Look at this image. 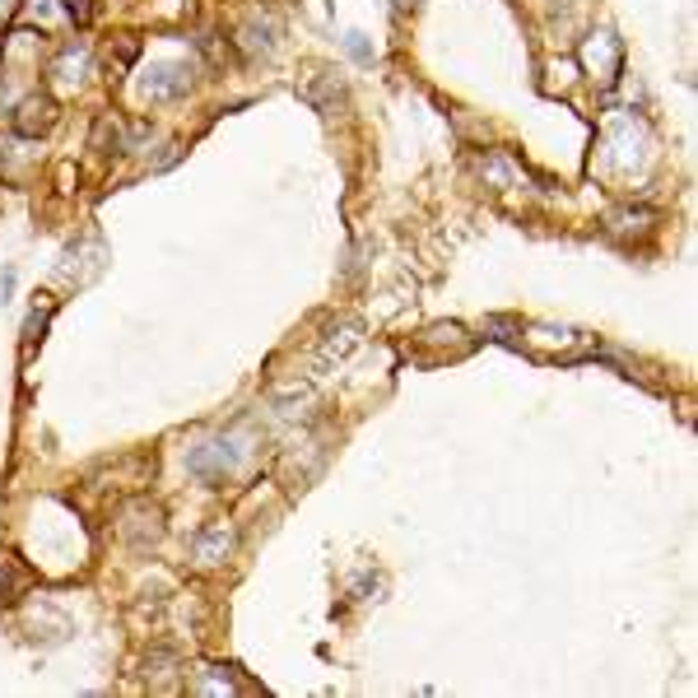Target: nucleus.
Masks as SVG:
<instances>
[{
	"label": "nucleus",
	"instance_id": "1",
	"mask_svg": "<svg viewBox=\"0 0 698 698\" xmlns=\"http://www.w3.org/2000/svg\"><path fill=\"white\" fill-rule=\"evenodd\" d=\"M252 452H256V433L247 429V424H233V429H224V433H215V438H205V443L191 447L187 470L201 484H215L219 489L224 480H233V475L247 470Z\"/></svg>",
	"mask_w": 698,
	"mask_h": 698
},
{
	"label": "nucleus",
	"instance_id": "2",
	"mask_svg": "<svg viewBox=\"0 0 698 698\" xmlns=\"http://www.w3.org/2000/svg\"><path fill=\"white\" fill-rule=\"evenodd\" d=\"M159 536H163V512L154 508L149 498L126 503V512H121V540L135 545V550H145V545H154Z\"/></svg>",
	"mask_w": 698,
	"mask_h": 698
},
{
	"label": "nucleus",
	"instance_id": "3",
	"mask_svg": "<svg viewBox=\"0 0 698 698\" xmlns=\"http://www.w3.org/2000/svg\"><path fill=\"white\" fill-rule=\"evenodd\" d=\"M191 89V70L187 66H154L140 80V94L149 98V103H173V98H182Z\"/></svg>",
	"mask_w": 698,
	"mask_h": 698
},
{
	"label": "nucleus",
	"instance_id": "4",
	"mask_svg": "<svg viewBox=\"0 0 698 698\" xmlns=\"http://www.w3.org/2000/svg\"><path fill=\"white\" fill-rule=\"evenodd\" d=\"M619 61H624V52H619V38H615V33H591V38L582 42V66L596 70L601 80H615V75H619Z\"/></svg>",
	"mask_w": 698,
	"mask_h": 698
},
{
	"label": "nucleus",
	"instance_id": "5",
	"mask_svg": "<svg viewBox=\"0 0 698 698\" xmlns=\"http://www.w3.org/2000/svg\"><path fill=\"white\" fill-rule=\"evenodd\" d=\"M56 121V103L47 94H28L24 103H19V112H14V131L24 135V140H38L42 131H52Z\"/></svg>",
	"mask_w": 698,
	"mask_h": 698
},
{
	"label": "nucleus",
	"instance_id": "6",
	"mask_svg": "<svg viewBox=\"0 0 698 698\" xmlns=\"http://www.w3.org/2000/svg\"><path fill=\"white\" fill-rule=\"evenodd\" d=\"M238 42L256 56H270L275 52V42H280V19H275V14H252V19L242 24Z\"/></svg>",
	"mask_w": 698,
	"mask_h": 698
},
{
	"label": "nucleus",
	"instance_id": "7",
	"mask_svg": "<svg viewBox=\"0 0 698 698\" xmlns=\"http://www.w3.org/2000/svg\"><path fill=\"white\" fill-rule=\"evenodd\" d=\"M238 689H247V685L233 680L229 666H201L196 680H191V694H238Z\"/></svg>",
	"mask_w": 698,
	"mask_h": 698
},
{
	"label": "nucleus",
	"instance_id": "8",
	"mask_svg": "<svg viewBox=\"0 0 698 698\" xmlns=\"http://www.w3.org/2000/svg\"><path fill=\"white\" fill-rule=\"evenodd\" d=\"M229 550H233V536L224 531V526H210V531L196 536V559H201V564H224V554Z\"/></svg>",
	"mask_w": 698,
	"mask_h": 698
},
{
	"label": "nucleus",
	"instance_id": "9",
	"mask_svg": "<svg viewBox=\"0 0 698 698\" xmlns=\"http://www.w3.org/2000/svg\"><path fill=\"white\" fill-rule=\"evenodd\" d=\"M94 149L98 154H121V149H126V135H121V126L112 117H103L94 126Z\"/></svg>",
	"mask_w": 698,
	"mask_h": 698
},
{
	"label": "nucleus",
	"instance_id": "10",
	"mask_svg": "<svg viewBox=\"0 0 698 698\" xmlns=\"http://www.w3.org/2000/svg\"><path fill=\"white\" fill-rule=\"evenodd\" d=\"M173 666H177L173 652H149V657H145V680H154V685H168L163 675H173Z\"/></svg>",
	"mask_w": 698,
	"mask_h": 698
},
{
	"label": "nucleus",
	"instance_id": "11",
	"mask_svg": "<svg viewBox=\"0 0 698 698\" xmlns=\"http://www.w3.org/2000/svg\"><path fill=\"white\" fill-rule=\"evenodd\" d=\"M24 5H28L33 19H42V24H61V19H70L61 0H24Z\"/></svg>",
	"mask_w": 698,
	"mask_h": 698
},
{
	"label": "nucleus",
	"instance_id": "12",
	"mask_svg": "<svg viewBox=\"0 0 698 698\" xmlns=\"http://www.w3.org/2000/svg\"><path fill=\"white\" fill-rule=\"evenodd\" d=\"M633 224V233H647L652 229V215L647 210H624V215H610V233H624Z\"/></svg>",
	"mask_w": 698,
	"mask_h": 698
},
{
	"label": "nucleus",
	"instance_id": "13",
	"mask_svg": "<svg viewBox=\"0 0 698 698\" xmlns=\"http://www.w3.org/2000/svg\"><path fill=\"white\" fill-rule=\"evenodd\" d=\"M349 52H354V61H363V66L373 61V52H368V42H363L359 33H349Z\"/></svg>",
	"mask_w": 698,
	"mask_h": 698
},
{
	"label": "nucleus",
	"instance_id": "14",
	"mask_svg": "<svg viewBox=\"0 0 698 698\" xmlns=\"http://www.w3.org/2000/svg\"><path fill=\"white\" fill-rule=\"evenodd\" d=\"M66 14L75 24H84V19H89V0H66Z\"/></svg>",
	"mask_w": 698,
	"mask_h": 698
},
{
	"label": "nucleus",
	"instance_id": "15",
	"mask_svg": "<svg viewBox=\"0 0 698 698\" xmlns=\"http://www.w3.org/2000/svg\"><path fill=\"white\" fill-rule=\"evenodd\" d=\"M10 294H14V270H5L0 275V303H10Z\"/></svg>",
	"mask_w": 698,
	"mask_h": 698
},
{
	"label": "nucleus",
	"instance_id": "16",
	"mask_svg": "<svg viewBox=\"0 0 698 698\" xmlns=\"http://www.w3.org/2000/svg\"><path fill=\"white\" fill-rule=\"evenodd\" d=\"M10 10H14V0H0V19H5Z\"/></svg>",
	"mask_w": 698,
	"mask_h": 698
},
{
	"label": "nucleus",
	"instance_id": "17",
	"mask_svg": "<svg viewBox=\"0 0 698 698\" xmlns=\"http://www.w3.org/2000/svg\"><path fill=\"white\" fill-rule=\"evenodd\" d=\"M401 5H410V0H401Z\"/></svg>",
	"mask_w": 698,
	"mask_h": 698
}]
</instances>
